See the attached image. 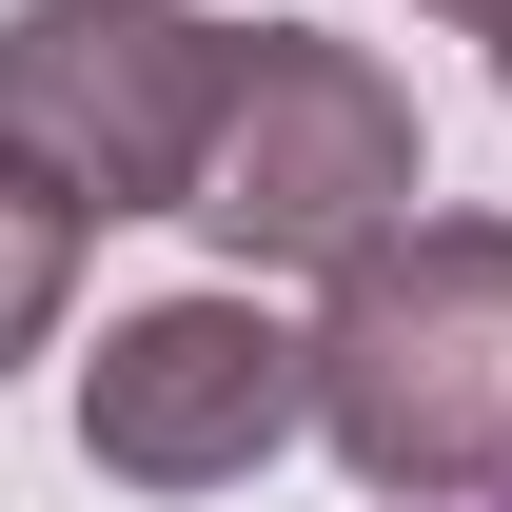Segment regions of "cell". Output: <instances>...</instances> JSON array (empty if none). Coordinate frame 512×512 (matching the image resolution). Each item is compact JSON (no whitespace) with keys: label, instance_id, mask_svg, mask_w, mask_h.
Returning a JSON list of instances; mask_svg holds the SVG:
<instances>
[{"label":"cell","instance_id":"6da1fadb","mask_svg":"<svg viewBox=\"0 0 512 512\" xmlns=\"http://www.w3.org/2000/svg\"><path fill=\"white\" fill-rule=\"evenodd\" d=\"M316 434L375 512L512 493V217H394L316 296Z\"/></svg>","mask_w":512,"mask_h":512},{"label":"cell","instance_id":"7a4b0ae2","mask_svg":"<svg viewBox=\"0 0 512 512\" xmlns=\"http://www.w3.org/2000/svg\"><path fill=\"white\" fill-rule=\"evenodd\" d=\"M237 119V20L197 0H0V158L79 217H197Z\"/></svg>","mask_w":512,"mask_h":512},{"label":"cell","instance_id":"3957f363","mask_svg":"<svg viewBox=\"0 0 512 512\" xmlns=\"http://www.w3.org/2000/svg\"><path fill=\"white\" fill-rule=\"evenodd\" d=\"M414 197H434L414 79L355 60V40H316V20H256L237 40V119L197 158V237L237 256V276H355Z\"/></svg>","mask_w":512,"mask_h":512},{"label":"cell","instance_id":"277c9868","mask_svg":"<svg viewBox=\"0 0 512 512\" xmlns=\"http://www.w3.org/2000/svg\"><path fill=\"white\" fill-rule=\"evenodd\" d=\"M316 434V335L256 316L237 296H138L99 355H79V453L119 473V493H237L256 453Z\"/></svg>","mask_w":512,"mask_h":512},{"label":"cell","instance_id":"5b68a950","mask_svg":"<svg viewBox=\"0 0 512 512\" xmlns=\"http://www.w3.org/2000/svg\"><path fill=\"white\" fill-rule=\"evenodd\" d=\"M79 237H99V217H79V197H40L20 158H0V375L60 335V296H79Z\"/></svg>","mask_w":512,"mask_h":512},{"label":"cell","instance_id":"8992f818","mask_svg":"<svg viewBox=\"0 0 512 512\" xmlns=\"http://www.w3.org/2000/svg\"><path fill=\"white\" fill-rule=\"evenodd\" d=\"M414 20H453V40H512V0H414Z\"/></svg>","mask_w":512,"mask_h":512},{"label":"cell","instance_id":"52a82bcc","mask_svg":"<svg viewBox=\"0 0 512 512\" xmlns=\"http://www.w3.org/2000/svg\"><path fill=\"white\" fill-rule=\"evenodd\" d=\"M493 99H512V40H493Z\"/></svg>","mask_w":512,"mask_h":512},{"label":"cell","instance_id":"ba28073f","mask_svg":"<svg viewBox=\"0 0 512 512\" xmlns=\"http://www.w3.org/2000/svg\"><path fill=\"white\" fill-rule=\"evenodd\" d=\"M493 512H512V493H493Z\"/></svg>","mask_w":512,"mask_h":512}]
</instances>
